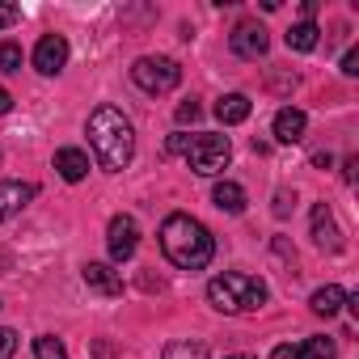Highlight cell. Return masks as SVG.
<instances>
[{
	"instance_id": "cell-1",
	"label": "cell",
	"mask_w": 359,
	"mask_h": 359,
	"mask_svg": "<svg viewBox=\"0 0 359 359\" xmlns=\"http://www.w3.org/2000/svg\"><path fill=\"white\" fill-rule=\"evenodd\" d=\"M161 254L177 266V271H203L216 258V237L203 220L187 216V212H173L161 224Z\"/></svg>"
},
{
	"instance_id": "cell-2",
	"label": "cell",
	"mask_w": 359,
	"mask_h": 359,
	"mask_svg": "<svg viewBox=\"0 0 359 359\" xmlns=\"http://www.w3.org/2000/svg\"><path fill=\"white\" fill-rule=\"evenodd\" d=\"M85 135H89V148L106 173H118L135 152V127L118 106H97L85 123Z\"/></svg>"
},
{
	"instance_id": "cell-3",
	"label": "cell",
	"mask_w": 359,
	"mask_h": 359,
	"mask_svg": "<svg viewBox=\"0 0 359 359\" xmlns=\"http://www.w3.org/2000/svg\"><path fill=\"white\" fill-rule=\"evenodd\" d=\"M208 304L216 313H229V317L258 313L266 304V283L254 279V275H245V271H224V275H216L208 283Z\"/></svg>"
},
{
	"instance_id": "cell-4",
	"label": "cell",
	"mask_w": 359,
	"mask_h": 359,
	"mask_svg": "<svg viewBox=\"0 0 359 359\" xmlns=\"http://www.w3.org/2000/svg\"><path fill=\"white\" fill-rule=\"evenodd\" d=\"M131 81L148 97H165V93H173L182 85V68H177V60H169V55H140L131 64Z\"/></svg>"
},
{
	"instance_id": "cell-5",
	"label": "cell",
	"mask_w": 359,
	"mask_h": 359,
	"mask_svg": "<svg viewBox=\"0 0 359 359\" xmlns=\"http://www.w3.org/2000/svg\"><path fill=\"white\" fill-rule=\"evenodd\" d=\"M229 161H233V144H229V135H195V140H191L187 165H191L195 173L216 177V173L229 169Z\"/></svg>"
},
{
	"instance_id": "cell-6",
	"label": "cell",
	"mask_w": 359,
	"mask_h": 359,
	"mask_svg": "<svg viewBox=\"0 0 359 359\" xmlns=\"http://www.w3.org/2000/svg\"><path fill=\"white\" fill-rule=\"evenodd\" d=\"M229 47H233V55H241V60H262L266 47H271V34H266V26H258V22H237L233 34H229Z\"/></svg>"
},
{
	"instance_id": "cell-7",
	"label": "cell",
	"mask_w": 359,
	"mask_h": 359,
	"mask_svg": "<svg viewBox=\"0 0 359 359\" xmlns=\"http://www.w3.org/2000/svg\"><path fill=\"white\" fill-rule=\"evenodd\" d=\"M106 250H110L114 262H127V258L140 250V224H135L131 216H114V220L106 224Z\"/></svg>"
},
{
	"instance_id": "cell-8",
	"label": "cell",
	"mask_w": 359,
	"mask_h": 359,
	"mask_svg": "<svg viewBox=\"0 0 359 359\" xmlns=\"http://www.w3.org/2000/svg\"><path fill=\"white\" fill-rule=\"evenodd\" d=\"M34 68L43 72V76H60L64 72V64H68V39L64 34H43L39 43H34Z\"/></svg>"
},
{
	"instance_id": "cell-9",
	"label": "cell",
	"mask_w": 359,
	"mask_h": 359,
	"mask_svg": "<svg viewBox=\"0 0 359 359\" xmlns=\"http://www.w3.org/2000/svg\"><path fill=\"white\" fill-rule=\"evenodd\" d=\"M309 224H313V245H317V250H325V254H338V250H342V229H338L330 203H313Z\"/></svg>"
},
{
	"instance_id": "cell-10",
	"label": "cell",
	"mask_w": 359,
	"mask_h": 359,
	"mask_svg": "<svg viewBox=\"0 0 359 359\" xmlns=\"http://www.w3.org/2000/svg\"><path fill=\"white\" fill-rule=\"evenodd\" d=\"M34 195H39V187H34V182H18V177H5V182H0V220L18 216Z\"/></svg>"
},
{
	"instance_id": "cell-11",
	"label": "cell",
	"mask_w": 359,
	"mask_h": 359,
	"mask_svg": "<svg viewBox=\"0 0 359 359\" xmlns=\"http://www.w3.org/2000/svg\"><path fill=\"white\" fill-rule=\"evenodd\" d=\"M85 283H89V292H97V296H123V275L114 271V266H106V262H85Z\"/></svg>"
},
{
	"instance_id": "cell-12",
	"label": "cell",
	"mask_w": 359,
	"mask_h": 359,
	"mask_svg": "<svg viewBox=\"0 0 359 359\" xmlns=\"http://www.w3.org/2000/svg\"><path fill=\"white\" fill-rule=\"evenodd\" d=\"M304 127H309V118H304V110H296V106H283V110L275 114V140H279V144H300V140H304Z\"/></svg>"
},
{
	"instance_id": "cell-13",
	"label": "cell",
	"mask_w": 359,
	"mask_h": 359,
	"mask_svg": "<svg viewBox=\"0 0 359 359\" xmlns=\"http://www.w3.org/2000/svg\"><path fill=\"white\" fill-rule=\"evenodd\" d=\"M55 173L64 177V182H81V177L89 173V152H81V148H60V152H55Z\"/></svg>"
},
{
	"instance_id": "cell-14",
	"label": "cell",
	"mask_w": 359,
	"mask_h": 359,
	"mask_svg": "<svg viewBox=\"0 0 359 359\" xmlns=\"http://www.w3.org/2000/svg\"><path fill=\"white\" fill-rule=\"evenodd\" d=\"M250 110H254V102H250L245 93H224V97L216 102V118H220L224 127L245 123V118H250Z\"/></svg>"
},
{
	"instance_id": "cell-15",
	"label": "cell",
	"mask_w": 359,
	"mask_h": 359,
	"mask_svg": "<svg viewBox=\"0 0 359 359\" xmlns=\"http://www.w3.org/2000/svg\"><path fill=\"white\" fill-rule=\"evenodd\" d=\"M309 304H313V313H317V317H338V313H342V304H346V292H342L338 283H325V287H317V292H313V300H309Z\"/></svg>"
},
{
	"instance_id": "cell-16",
	"label": "cell",
	"mask_w": 359,
	"mask_h": 359,
	"mask_svg": "<svg viewBox=\"0 0 359 359\" xmlns=\"http://www.w3.org/2000/svg\"><path fill=\"white\" fill-rule=\"evenodd\" d=\"M212 203H216L220 212H229V216H241V212H245V191H241L237 182H216Z\"/></svg>"
},
{
	"instance_id": "cell-17",
	"label": "cell",
	"mask_w": 359,
	"mask_h": 359,
	"mask_svg": "<svg viewBox=\"0 0 359 359\" xmlns=\"http://www.w3.org/2000/svg\"><path fill=\"white\" fill-rule=\"evenodd\" d=\"M161 359H208V346H203L199 338H173V342L161 351Z\"/></svg>"
},
{
	"instance_id": "cell-18",
	"label": "cell",
	"mask_w": 359,
	"mask_h": 359,
	"mask_svg": "<svg viewBox=\"0 0 359 359\" xmlns=\"http://www.w3.org/2000/svg\"><path fill=\"white\" fill-rule=\"evenodd\" d=\"M317 34H321V30H317L313 22H300V26L287 30V47H292V51H313V47H317Z\"/></svg>"
},
{
	"instance_id": "cell-19",
	"label": "cell",
	"mask_w": 359,
	"mask_h": 359,
	"mask_svg": "<svg viewBox=\"0 0 359 359\" xmlns=\"http://www.w3.org/2000/svg\"><path fill=\"white\" fill-rule=\"evenodd\" d=\"M300 355H304V359H334V355H338V346H334V338L317 334V338H309V342L300 346Z\"/></svg>"
},
{
	"instance_id": "cell-20",
	"label": "cell",
	"mask_w": 359,
	"mask_h": 359,
	"mask_svg": "<svg viewBox=\"0 0 359 359\" xmlns=\"http://www.w3.org/2000/svg\"><path fill=\"white\" fill-rule=\"evenodd\" d=\"M34 359H68V346L55 334H43V338H34Z\"/></svg>"
},
{
	"instance_id": "cell-21",
	"label": "cell",
	"mask_w": 359,
	"mask_h": 359,
	"mask_svg": "<svg viewBox=\"0 0 359 359\" xmlns=\"http://www.w3.org/2000/svg\"><path fill=\"white\" fill-rule=\"evenodd\" d=\"M0 72H22V47L18 43H0Z\"/></svg>"
},
{
	"instance_id": "cell-22",
	"label": "cell",
	"mask_w": 359,
	"mask_h": 359,
	"mask_svg": "<svg viewBox=\"0 0 359 359\" xmlns=\"http://www.w3.org/2000/svg\"><path fill=\"white\" fill-rule=\"evenodd\" d=\"M18 355V334L9 325H0V359H13Z\"/></svg>"
},
{
	"instance_id": "cell-23",
	"label": "cell",
	"mask_w": 359,
	"mask_h": 359,
	"mask_svg": "<svg viewBox=\"0 0 359 359\" xmlns=\"http://www.w3.org/2000/svg\"><path fill=\"white\" fill-rule=\"evenodd\" d=\"M191 140H195V135H187V131H177V135H169L165 152H173V156H187V152H191Z\"/></svg>"
},
{
	"instance_id": "cell-24",
	"label": "cell",
	"mask_w": 359,
	"mask_h": 359,
	"mask_svg": "<svg viewBox=\"0 0 359 359\" xmlns=\"http://www.w3.org/2000/svg\"><path fill=\"white\" fill-rule=\"evenodd\" d=\"M199 114H203V106H199V102H195V97H187V102H182V106H177V123H195V118H199Z\"/></svg>"
},
{
	"instance_id": "cell-25",
	"label": "cell",
	"mask_w": 359,
	"mask_h": 359,
	"mask_svg": "<svg viewBox=\"0 0 359 359\" xmlns=\"http://www.w3.org/2000/svg\"><path fill=\"white\" fill-rule=\"evenodd\" d=\"M13 22H22V9L18 5H0V30H9Z\"/></svg>"
},
{
	"instance_id": "cell-26",
	"label": "cell",
	"mask_w": 359,
	"mask_h": 359,
	"mask_svg": "<svg viewBox=\"0 0 359 359\" xmlns=\"http://www.w3.org/2000/svg\"><path fill=\"white\" fill-rule=\"evenodd\" d=\"M292 208H296V195H287V191H279V195H275V216H287Z\"/></svg>"
},
{
	"instance_id": "cell-27",
	"label": "cell",
	"mask_w": 359,
	"mask_h": 359,
	"mask_svg": "<svg viewBox=\"0 0 359 359\" xmlns=\"http://www.w3.org/2000/svg\"><path fill=\"white\" fill-rule=\"evenodd\" d=\"M342 72H346V76H359V51H346V55H342Z\"/></svg>"
},
{
	"instance_id": "cell-28",
	"label": "cell",
	"mask_w": 359,
	"mask_h": 359,
	"mask_svg": "<svg viewBox=\"0 0 359 359\" xmlns=\"http://www.w3.org/2000/svg\"><path fill=\"white\" fill-rule=\"evenodd\" d=\"M271 359H304V355H300V346L283 342V346H275V355H271Z\"/></svg>"
},
{
	"instance_id": "cell-29",
	"label": "cell",
	"mask_w": 359,
	"mask_h": 359,
	"mask_svg": "<svg viewBox=\"0 0 359 359\" xmlns=\"http://www.w3.org/2000/svg\"><path fill=\"white\" fill-rule=\"evenodd\" d=\"M355 169H359V156H346V165H342V177H346V182H355Z\"/></svg>"
},
{
	"instance_id": "cell-30",
	"label": "cell",
	"mask_w": 359,
	"mask_h": 359,
	"mask_svg": "<svg viewBox=\"0 0 359 359\" xmlns=\"http://www.w3.org/2000/svg\"><path fill=\"white\" fill-rule=\"evenodd\" d=\"M9 110H13V93L0 85V114H9Z\"/></svg>"
},
{
	"instance_id": "cell-31",
	"label": "cell",
	"mask_w": 359,
	"mask_h": 359,
	"mask_svg": "<svg viewBox=\"0 0 359 359\" xmlns=\"http://www.w3.org/2000/svg\"><path fill=\"white\" fill-rule=\"evenodd\" d=\"M229 359H254V355H229Z\"/></svg>"
}]
</instances>
